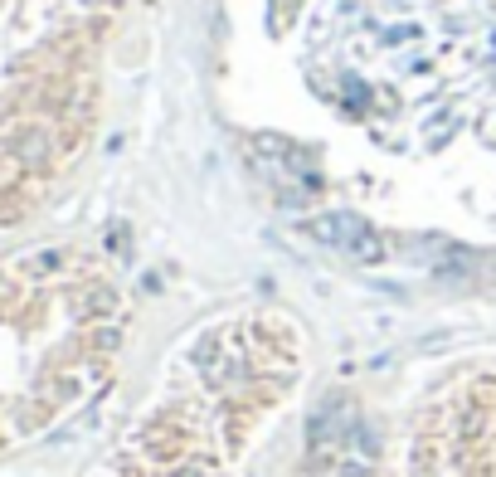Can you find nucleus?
<instances>
[{
  "mask_svg": "<svg viewBox=\"0 0 496 477\" xmlns=\"http://www.w3.org/2000/svg\"><path fill=\"white\" fill-rule=\"evenodd\" d=\"M297 361L302 337L287 317L248 312L210 327L185 351L180 385L127 438L117 477H234L224 458L292 390Z\"/></svg>",
  "mask_w": 496,
  "mask_h": 477,
  "instance_id": "1",
  "label": "nucleus"
},
{
  "mask_svg": "<svg viewBox=\"0 0 496 477\" xmlns=\"http://www.w3.org/2000/svg\"><path fill=\"white\" fill-rule=\"evenodd\" d=\"M409 477H496V365L433 394L413 429Z\"/></svg>",
  "mask_w": 496,
  "mask_h": 477,
  "instance_id": "2",
  "label": "nucleus"
}]
</instances>
